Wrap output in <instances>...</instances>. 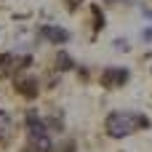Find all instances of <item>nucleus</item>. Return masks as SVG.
<instances>
[{
	"mask_svg": "<svg viewBox=\"0 0 152 152\" xmlns=\"http://www.w3.org/2000/svg\"><path fill=\"white\" fill-rule=\"evenodd\" d=\"M139 126H142V128H150V120H147L144 115H134V112H110L107 120H104L107 134L115 136V139H123V136L134 134Z\"/></svg>",
	"mask_w": 152,
	"mask_h": 152,
	"instance_id": "f257e3e1",
	"label": "nucleus"
},
{
	"mask_svg": "<svg viewBox=\"0 0 152 152\" xmlns=\"http://www.w3.org/2000/svg\"><path fill=\"white\" fill-rule=\"evenodd\" d=\"M99 80H102L104 88H120V86L128 83V69H123V67H107Z\"/></svg>",
	"mask_w": 152,
	"mask_h": 152,
	"instance_id": "f03ea898",
	"label": "nucleus"
},
{
	"mask_svg": "<svg viewBox=\"0 0 152 152\" xmlns=\"http://www.w3.org/2000/svg\"><path fill=\"white\" fill-rule=\"evenodd\" d=\"M40 35H43L48 43H56V45L69 40V32H67V29H61V27H43V29H40Z\"/></svg>",
	"mask_w": 152,
	"mask_h": 152,
	"instance_id": "7ed1b4c3",
	"label": "nucleus"
},
{
	"mask_svg": "<svg viewBox=\"0 0 152 152\" xmlns=\"http://www.w3.org/2000/svg\"><path fill=\"white\" fill-rule=\"evenodd\" d=\"M16 91H19L21 96H35V94H37V80H35V77H21V80L16 83Z\"/></svg>",
	"mask_w": 152,
	"mask_h": 152,
	"instance_id": "20e7f679",
	"label": "nucleus"
},
{
	"mask_svg": "<svg viewBox=\"0 0 152 152\" xmlns=\"http://www.w3.org/2000/svg\"><path fill=\"white\" fill-rule=\"evenodd\" d=\"M27 128H29V134H32V136H45V126H43V120H40L35 112H29V115H27Z\"/></svg>",
	"mask_w": 152,
	"mask_h": 152,
	"instance_id": "39448f33",
	"label": "nucleus"
},
{
	"mask_svg": "<svg viewBox=\"0 0 152 152\" xmlns=\"http://www.w3.org/2000/svg\"><path fill=\"white\" fill-rule=\"evenodd\" d=\"M32 150H35V152H51L48 136H32Z\"/></svg>",
	"mask_w": 152,
	"mask_h": 152,
	"instance_id": "423d86ee",
	"label": "nucleus"
},
{
	"mask_svg": "<svg viewBox=\"0 0 152 152\" xmlns=\"http://www.w3.org/2000/svg\"><path fill=\"white\" fill-rule=\"evenodd\" d=\"M94 27H96V29L104 27V13H102V8H96V5H94Z\"/></svg>",
	"mask_w": 152,
	"mask_h": 152,
	"instance_id": "0eeeda50",
	"label": "nucleus"
},
{
	"mask_svg": "<svg viewBox=\"0 0 152 152\" xmlns=\"http://www.w3.org/2000/svg\"><path fill=\"white\" fill-rule=\"evenodd\" d=\"M56 61H59V67H61V69H72V59H69L67 53H59V59H56Z\"/></svg>",
	"mask_w": 152,
	"mask_h": 152,
	"instance_id": "6e6552de",
	"label": "nucleus"
},
{
	"mask_svg": "<svg viewBox=\"0 0 152 152\" xmlns=\"http://www.w3.org/2000/svg\"><path fill=\"white\" fill-rule=\"evenodd\" d=\"M67 3H69V5H72V8H75V5H80V3H83V0H67Z\"/></svg>",
	"mask_w": 152,
	"mask_h": 152,
	"instance_id": "1a4fd4ad",
	"label": "nucleus"
},
{
	"mask_svg": "<svg viewBox=\"0 0 152 152\" xmlns=\"http://www.w3.org/2000/svg\"><path fill=\"white\" fill-rule=\"evenodd\" d=\"M110 3H118V0H110Z\"/></svg>",
	"mask_w": 152,
	"mask_h": 152,
	"instance_id": "9d476101",
	"label": "nucleus"
}]
</instances>
